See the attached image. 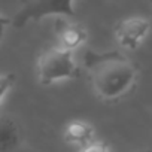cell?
Masks as SVG:
<instances>
[{
  "mask_svg": "<svg viewBox=\"0 0 152 152\" xmlns=\"http://www.w3.org/2000/svg\"><path fill=\"white\" fill-rule=\"evenodd\" d=\"M84 69L87 70L94 91L103 100H115L133 88L137 81V67L122 52L84 54Z\"/></svg>",
  "mask_w": 152,
  "mask_h": 152,
  "instance_id": "6da1fadb",
  "label": "cell"
},
{
  "mask_svg": "<svg viewBox=\"0 0 152 152\" xmlns=\"http://www.w3.org/2000/svg\"><path fill=\"white\" fill-rule=\"evenodd\" d=\"M37 76L42 85H51L60 79H76L81 76V67L73 61L72 51L49 48L37 60Z\"/></svg>",
  "mask_w": 152,
  "mask_h": 152,
  "instance_id": "7a4b0ae2",
  "label": "cell"
},
{
  "mask_svg": "<svg viewBox=\"0 0 152 152\" xmlns=\"http://www.w3.org/2000/svg\"><path fill=\"white\" fill-rule=\"evenodd\" d=\"M76 15L73 0H24L20 11L12 18V26L21 28L31 21H40L46 17H67Z\"/></svg>",
  "mask_w": 152,
  "mask_h": 152,
  "instance_id": "3957f363",
  "label": "cell"
},
{
  "mask_svg": "<svg viewBox=\"0 0 152 152\" xmlns=\"http://www.w3.org/2000/svg\"><path fill=\"white\" fill-rule=\"evenodd\" d=\"M149 28H151V24L146 18L131 17V18L122 20L116 26L115 36L121 46H124L127 49H137L140 42L148 34Z\"/></svg>",
  "mask_w": 152,
  "mask_h": 152,
  "instance_id": "277c9868",
  "label": "cell"
},
{
  "mask_svg": "<svg viewBox=\"0 0 152 152\" xmlns=\"http://www.w3.org/2000/svg\"><path fill=\"white\" fill-rule=\"evenodd\" d=\"M57 36L60 48L73 51L87 40V30L76 23H69L63 18L57 21Z\"/></svg>",
  "mask_w": 152,
  "mask_h": 152,
  "instance_id": "5b68a950",
  "label": "cell"
},
{
  "mask_svg": "<svg viewBox=\"0 0 152 152\" xmlns=\"http://www.w3.org/2000/svg\"><path fill=\"white\" fill-rule=\"evenodd\" d=\"M21 130L15 119L0 115V152H14L21 145Z\"/></svg>",
  "mask_w": 152,
  "mask_h": 152,
  "instance_id": "8992f818",
  "label": "cell"
},
{
  "mask_svg": "<svg viewBox=\"0 0 152 152\" xmlns=\"http://www.w3.org/2000/svg\"><path fill=\"white\" fill-rule=\"evenodd\" d=\"M93 133L94 128L82 121H73L70 122L64 130V140L67 143H76L85 146L87 143L93 142Z\"/></svg>",
  "mask_w": 152,
  "mask_h": 152,
  "instance_id": "52a82bcc",
  "label": "cell"
},
{
  "mask_svg": "<svg viewBox=\"0 0 152 152\" xmlns=\"http://www.w3.org/2000/svg\"><path fill=\"white\" fill-rule=\"evenodd\" d=\"M14 84H15V75L14 73L0 75V102L3 100L6 93L14 87Z\"/></svg>",
  "mask_w": 152,
  "mask_h": 152,
  "instance_id": "ba28073f",
  "label": "cell"
},
{
  "mask_svg": "<svg viewBox=\"0 0 152 152\" xmlns=\"http://www.w3.org/2000/svg\"><path fill=\"white\" fill-rule=\"evenodd\" d=\"M79 152H110V149L104 142H90L82 146Z\"/></svg>",
  "mask_w": 152,
  "mask_h": 152,
  "instance_id": "9c48e42d",
  "label": "cell"
},
{
  "mask_svg": "<svg viewBox=\"0 0 152 152\" xmlns=\"http://www.w3.org/2000/svg\"><path fill=\"white\" fill-rule=\"evenodd\" d=\"M0 24H5V26H11V24H12V20L0 14Z\"/></svg>",
  "mask_w": 152,
  "mask_h": 152,
  "instance_id": "30bf717a",
  "label": "cell"
},
{
  "mask_svg": "<svg viewBox=\"0 0 152 152\" xmlns=\"http://www.w3.org/2000/svg\"><path fill=\"white\" fill-rule=\"evenodd\" d=\"M6 27H8V26L0 24V40H2V39H3V36H5V30H6Z\"/></svg>",
  "mask_w": 152,
  "mask_h": 152,
  "instance_id": "8fae6325",
  "label": "cell"
}]
</instances>
